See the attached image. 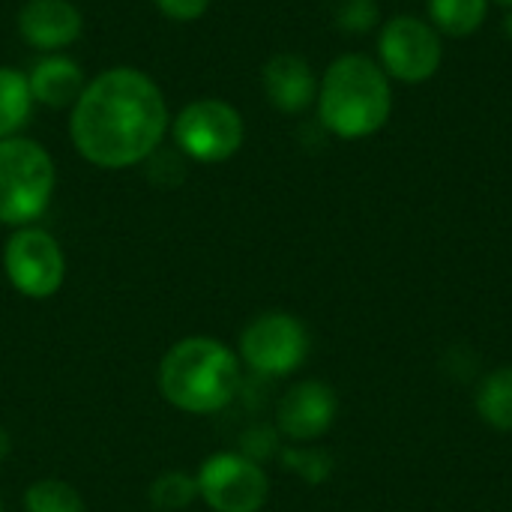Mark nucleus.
<instances>
[{"label":"nucleus","instance_id":"f257e3e1","mask_svg":"<svg viewBox=\"0 0 512 512\" xmlns=\"http://www.w3.org/2000/svg\"><path fill=\"white\" fill-rule=\"evenodd\" d=\"M171 114L159 84L135 66L99 72L72 105L69 135L96 168H132L165 141Z\"/></svg>","mask_w":512,"mask_h":512},{"label":"nucleus","instance_id":"f03ea898","mask_svg":"<svg viewBox=\"0 0 512 512\" xmlns=\"http://www.w3.org/2000/svg\"><path fill=\"white\" fill-rule=\"evenodd\" d=\"M321 126L345 141H360L381 132L393 114L390 75L366 54L336 57L318 81Z\"/></svg>","mask_w":512,"mask_h":512},{"label":"nucleus","instance_id":"7ed1b4c3","mask_svg":"<svg viewBox=\"0 0 512 512\" xmlns=\"http://www.w3.org/2000/svg\"><path fill=\"white\" fill-rule=\"evenodd\" d=\"M240 390V357L219 339L189 336L159 363V393L177 411L216 414Z\"/></svg>","mask_w":512,"mask_h":512},{"label":"nucleus","instance_id":"20e7f679","mask_svg":"<svg viewBox=\"0 0 512 512\" xmlns=\"http://www.w3.org/2000/svg\"><path fill=\"white\" fill-rule=\"evenodd\" d=\"M54 159L30 138L0 141V222L24 228L36 222L54 195Z\"/></svg>","mask_w":512,"mask_h":512},{"label":"nucleus","instance_id":"39448f33","mask_svg":"<svg viewBox=\"0 0 512 512\" xmlns=\"http://www.w3.org/2000/svg\"><path fill=\"white\" fill-rule=\"evenodd\" d=\"M171 135L186 159L216 165L228 162L243 147L246 123L225 99H195L171 120Z\"/></svg>","mask_w":512,"mask_h":512},{"label":"nucleus","instance_id":"423d86ee","mask_svg":"<svg viewBox=\"0 0 512 512\" xmlns=\"http://www.w3.org/2000/svg\"><path fill=\"white\" fill-rule=\"evenodd\" d=\"M378 57L390 78L423 84L438 75L444 63V42L432 21H423L420 15H396L381 27Z\"/></svg>","mask_w":512,"mask_h":512},{"label":"nucleus","instance_id":"0eeeda50","mask_svg":"<svg viewBox=\"0 0 512 512\" xmlns=\"http://www.w3.org/2000/svg\"><path fill=\"white\" fill-rule=\"evenodd\" d=\"M243 363L264 378H285L309 357V330L297 315L264 312L240 336Z\"/></svg>","mask_w":512,"mask_h":512},{"label":"nucleus","instance_id":"6e6552de","mask_svg":"<svg viewBox=\"0 0 512 512\" xmlns=\"http://www.w3.org/2000/svg\"><path fill=\"white\" fill-rule=\"evenodd\" d=\"M3 270L18 294L30 300H48L66 279V258L48 231L24 225L6 240Z\"/></svg>","mask_w":512,"mask_h":512},{"label":"nucleus","instance_id":"1a4fd4ad","mask_svg":"<svg viewBox=\"0 0 512 512\" xmlns=\"http://www.w3.org/2000/svg\"><path fill=\"white\" fill-rule=\"evenodd\" d=\"M195 483L213 512H258L270 495L264 468L243 453H213Z\"/></svg>","mask_w":512,"mask_h":512},{"label":"nucleus","instance_id":"9d476101","mask_svg":"<svg viewBox=\"0 0 512 512\" xmlns=\"http://www.w3.org/2000/svg\"><path fill=\"white\" fill-rule=\"evenodd\" d=\"M339 414V399L324 381H300L294 384L276 408L279 432L291 441H318L330 432Z\"/></svg>","mask_w":512,"mask_h":512},{"label":"nucleus","instance_id":"9b49d317","mask_svg":"<svg viewBox=\"0 0 512 512\" xmlns=\"http://www.w3.org/2000/svg\"><path fill=\"white\" fill-rule=\"evenodd\" d=\"M84 18L69 0H27L18 12V33L27 45L57 54L81 36Z\"/></svg>","mask_w":512,"mask_h":512},{"label":"nucleus","instance_id":"f8f14e48","mask_svg":"<svg viewBox=\"0 0 512 512\" xmlns=\"http://www.w3.org/2000/svg\"><path fill=\"white\" fill-rule=\"evenodd\" d=\"M270 105L282 114H303L318 99V78L300 54H276L261 72Z\"/></svg>","mask_w":512,"mask_h":512},{"label":"nucleus","instance_id":"ddd939ff","mask_svg":"<svg viewBox=\"0 0 512 512\" xmlns=\"http://www.w3.org/2000/svg\"><path fill=\"white\" fill-rule=\"evenodd\" d=\"M27 81L33 102L45 108H69L87 87L81 66L66 54H45L36 60V66L27 72Z\"/></svg>","mask_w":512,"mask_h":512},{"label":"nucleus","instance_id":"4468645a","mask_svg":"<svg viewBox=\"0 0 512 512\" xmlns=\"http://www.w3.org/2000/svg\"><path fill=\"white\" fill-rule=\"evenodd\" d=\"M33 105L27 75L15 66H0V141L15 138L27 126Z\"/></svg>","mask_w":512,"mask_h":512},{"label":"nucleus","instance_id":"2eb2a0df","mask_svg":"<svg viewBox=\"0 0 512 512\" xmlns=\"http://www.w3.org/2000/svg\"><path fill=\"white\" fill-rule=\"evenodd\" d=\"M486 15H489V0H429L432 27L456 39L477 33Z\"/></svg>","mask_w":512,"mask_h":512},{"label":"nucleus","instance_id":"dca6fc26","mask_svg":"<svg viewBox=\"0 0 512 512\" xmlns=\"http://www.w3.org/2000/svg\"><path fill=\"white\" fill-rule=\"evenodd\" d=\"M477 414L486 426L512 432V366H501L477 387Z\"/></svg>","mask_w":512,"mask_h":512},{"label":"nucleus","instance_id":"f3484780","mask_svg":"<svg viewBox=\"0 0 512 512\" xmlns=\"http://www.w3.org/2000/svg\"><path fill=\"white\" fill-rule=\"evenodd\" d=\"M24 510L27 512H87L84 498L75 486L63 480H36L24 492Z\"/></svg>","mask_w":512,"mask_h":512},{"label":"nucleus","instance_id":"a211bd4d","mask_svg":"<svg viewBox=\"0 0 512 512\" xmlns=\"http://www.w3.org/2000/svg\"><path fill=\"white\" fill-rule=\"evenodd\" d=\"M195 498H198V483H195V477H189L183 471H165L150 486V504L159 512L186 510Z\"/></svg>","mask_w":512,"mask_h":512},{"label":"nucleus","instance_id":"6ab92c4d","mask_svg":"<svg viewBox=\"0 0 512 512\" xmlns=\"http://www.w3.org/2000/svg\"><path fill=\"white\" fill-rule=\"evenodd\" d=\"M333 18H336V27L345 33H369L378 24L381 12L375 0H336Z\"/></svg>","mask_w":512,"mask_h":512},{"label":"nucleus","instance_id":"aec40b11","mask_svg":"<svg viewBox=\"0 0 512 512\" xmlns=\"http://www.w3.org/2000/svg\"><path fill=\"white\" fill-rule=\"evenodd\" d=\"M153 3L165 18L186 24V21H198L210 9L213 0H153Z\"/></svg>","mask_w":512,"mask_h":512},{"label":"nucleus","instance_id":"412c9836","mask_svg":"<svg viewBox=\"0 0 512 512\" xmlns=\"http://www.w3.org/2000/svg\"><path fill=\"white\" fill-rule=\"evenodd\" d=\"M9 450H12V441H9V432H6V429H0V465L6 462V456H9Z\"/></svg>","mask_w":512,"mask_h":512},{"label":"nucleus","instance_id":"4be33fe9","mask_svg":"<svg viewBox=\"0 0 512 512\" xmlns=\"http://www.w3.org/2000/svg\"><path fill=\"white\" fill-rule=\"evenodd\" d=\"M489 3H495V6H507V9H512V0H489Z\"/></svg>","mask_w":512,"mask_h":512},{"label":"nucleus","instance_id":"5701e85b","mask_svg":"<svg viewBox=\"0 0 512 512\" xmlns=\"http://www.w3.org/2000/svg\"><path fill=\"white\" fill-rule=\"evenodd\" d=\"M507 33L512 36V12H510V18H507Z\"/></svg>","mask_w":512,"mask_h":512},{"label":"nucleus","instance_id":"b1692460","mask_svg":"<svg viewBox=\"0 0 512 512\" xmlns=\"http://www.w3.org/2000/svg\"><path fill=\"white\" fill-rule=\"evenodd\" d=\"M0 512H3V501H0Z\"/></svg>","mask_w":512,"mask_h":512}]
</instances>
